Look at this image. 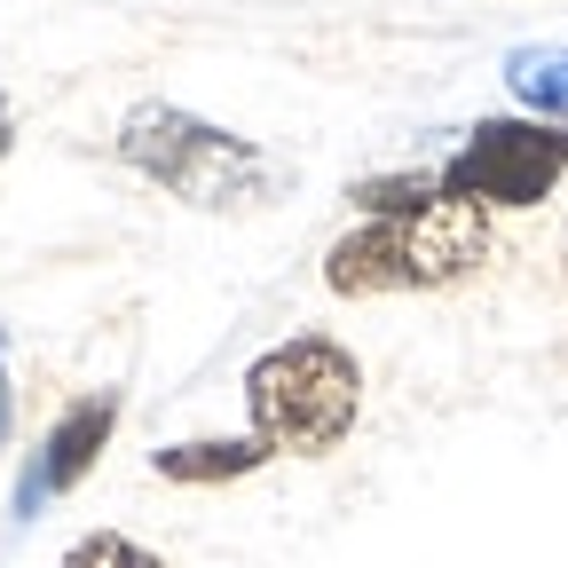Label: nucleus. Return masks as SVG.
Segmentation results:
<instances>
[{
	"label": "nucleus",
	"instance_id": "39448f33",
	"mask_svg": "<svg viewBox=\"0 0 568 568\" xmlns=\"http://www.w3.org/2000/svg\"><path fill=\"white\" fill-rule=\"evenodd\" d=\"M111 426H119V395H88V403H71L63 418H55V435L40 443V458H32V474H24V489H17V514H40V497H55V489H71V481H88V466L103 458V443H111Z\"/></svg>",
	"mask_w": 568,
	"mask_h": 568
},
{
	"label": "nucleus",
	"instance_id": "9d476101",
	"mask_svg": "<svg viewBox=\"0 0 568 568\" xmlns=\"http://www.w3.org/2000/svg\"><path fill=\"white\" fill-rule=\"evenodd\" d=\"M9 418H17V403H9V372H0V443H9Z\"/></svg>",
	"mask_w": 568,
	"mask_h": 568
},
{
	"label": "nucleus",
	"instance_id": "20e7f679",
	"mask_svg": "<svg viewBox=\"0 0 568 568\" xmlns=\"http://www.w3.org/2000/svg\"><path fill=\"white\" fill-rule=\"evenodd\" d=\"M568 174V126L560 119H489L466 134V151L443 166V190L466 205H537Z\"/></svg>",
	"mask_w": 568,
	"mask_h": 568
},
{
	"label": "nucleus",
	"instance_id": "f03ea898",
	"mask_svg": "<svg viewBox=\"0 0 568 568\" xmlns=\"http://www.w3.org/2000/svg\"><path fill=\"white\" fill-rule=\"evenodd\" d=\"M245 410H253V435L268 450L324 458V450L347 443L355 410H364V372H355V355L339 339L301 332L245 372Z\"/></svg>",
	"mask_w": 568,
	"mask_h": 568
},
{
	"label": "nucleus",
	"instance_id": "7ed1b4c3",
	"mask_svg": "<svg viewBox=\"0 0 568 568\" xmlns=\"http://www.w3.org/2000/svg\"><path fill=\"white\" fill-rule=\"evenodd\" d=\"M119 159L134 174H151L159 190H174L182 205H205V213H237V205L268 197V159L253 142H237L213 119H190L174 103H134L119 126Z\"/></svg>",
	"mask_w": 568,
	"mask_h": 568
},
{
	"label": "nucleus",
	"instance_id": "f257e3e1",
	"mask_svg": "<svg viewBox=\"0 0 568 568\" xmlns=\"http://www.w3.org/2000/svg\"><path fill=\"white\" fill-rule=\"evenodd\" d=\"M489 253V213L466 197H435L418 213H379L355 237L332 245L324 284L347 301H372V293H426V284H458L466 268H481Z\"/></svg>",
	"mask_w": 568,
	"mask_h": 568
},
{
	"label": "nucleus",
	"instance_id": "423d86ee",
	"mask_svg": "<svg viewBox=\"0 0 568 568\" xmlns=\"http://www.w3.org/2000/svg\"><path fill=\"white\" fill-rule=\"evenodd\" d=\"M506 88L529 111H545V119L568 126V48H514L506 55Z\"/></svg>",
	"mask_w": 568,
	"mask_h": 568
},
{
	"label": "nucleus",
	"instance_id": "0eeeda50",
	"mask_svg": "<svg viewBox=\"0 0 568 568\" xmlns=\"http://www.w3.org/2000/svg\"><path fill=\"white\" fill-rule=\"evenodd\" d=\"M268 458V443L253 435V443H174V450H159V474L166 481H237V474H253Z\"/></svg>",
	"mask_w": 568,
	"mask_h": 568
},
{
	"label": "nucleus",
	"instance_id": "6e6552de",
	"mask_svg": "<svg viewBox=\"0 0 568 568\" xmlns=\"http://www.w3.org/2000/svg\"><path fill=\"white\" fill-rule=\"evenodd\" d=\"M443 197V174H387V182H355V205L372 213H418V205H435Z\"/></svg>",
	"mask_w": 568,
	"mask_h": 568
},
{
	"label": "nucleus",
	"instance_id": "9b49d317",
	"mask_svg": "<svg viewBox=\"0 0 568 568\" xmlns=\"http://www.w3.org/2000/svg\"><path fill=\"white\" fill-rule=\"evenodd\" d=\"M0 159H9V103H0Z\"/></svg>",
	"mask_w": 568,
	"mask_h": 568
},
{
	"label": "nucleus",
	"instance_id": "1a4fd4ad",
	"mask_svg": "<svg viewBox=\"0 0 568 568\" xmlns=\"http://www.w3.org/2000/svg\"><path fill=\"white\" fill-rule=\"evenodd\" d=\"M63 568H166L159 552H142L134 537H111V529H95V537H80L63 552Z\"/></svg>",
	"mask_w": 568,
	"mask_h": 568
}]
</instances>
